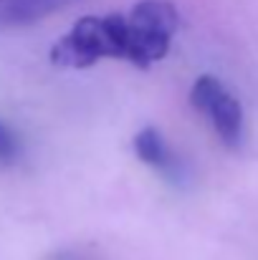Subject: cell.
Here are the masks:
<instances>
[{
	"instance_id": "6da1fadb",
	"label": "cell",
	"mask_w": 258,
	"mask_h": 260,
	"mask_svg": "<svg viewBox=\"0 0 258 260\" xmlns=\"http://www.w3.org/2000/svg\"><path fill=\"white\" fill-rule=\"evenodd\" d=\"M180 28L177 8L170 0H142L129 13L84 15L51 48L59 69H89L104 58H122L139 69L170 53Z\"/></svg>"
},
{
	"instance_id": "7a4b0ae2",
	"label": "cell",
	"mask_w": 258,
	"mask_h": 260,
	"mask_svg": "<svg viewBox=\"0 0 258 260\" xmlns=\"http://www.w3.org/2000/svg\"><path fill=\"white\" fill-rule=\"evenodd\" d=\"M190 101L192 106L208 116V121L213 124L215 134L228 144V147H238L243 139V109L241 101L223 86L215 76H200L195 81V86L190 91Z\"/></svg>"
},
{
	"instance_id": "3957f363",
	"label": "cell",
	"mask_w": 258,
	"mask_h": 260,
	"mask_svg": "<svg viewBox=\"0 0 258 260\" xmlns=\"http://www.w3.org/2000/svg\"><path fill=\"white\" fill-rule=\"evenodd\" d=\"M134 152H137V157H139L145 165H150V167H155V170H160V172L170 174V177H175V174L180 172L175 154L170 152V147L165 144L162 134H160L155 126H147V129H142V132L134 137Z\"/></svg>"
},
{
	"instance_id": "277c9868",
	"label": "cell",
	"mask_w": 258,
	"mask_h": 260,
	"mask_svg": "<svg viewBox=\"0 0 258 260\" xmlns=\"http://www.w3.org/2000/svg\"><path fill=\"white\" fill-rule=\"evenodd\" d=\"M76 0H0V25H20L41 20Z\"/></svg>"
},
{
	"instance_id": "5b68a950",
	"label": "cell",
	"mask_w": 258,
	"mask_h": 260,
	"mask_svg": "<svg viewBox=\"0 0 258 260\" xmlns=\"http://www.w3.org/2000/svg\"><path fill=\"white\" fill-rule=\"evenodd\" d=\"M18 157H20V139L5 121H0V165H13Z\"/></svg>"
}]
</instances>
